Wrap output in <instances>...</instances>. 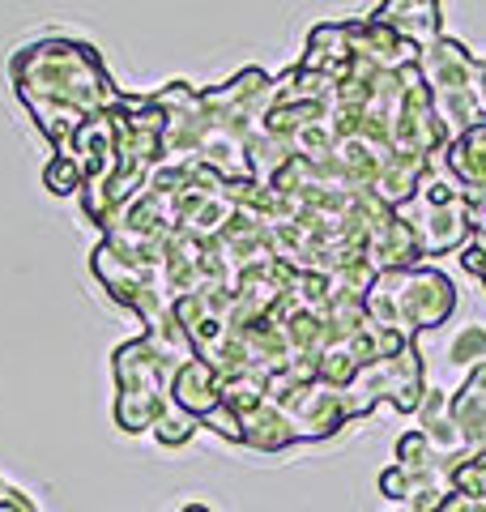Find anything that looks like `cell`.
I'll return each instance as SVG.
<instances>
[{"mask_svg": "<svg viewBox=\"0 0 486 512\" xmlns=\"http://www.w3.org/2000/svg\"><path fill=\"white\" fill-rule=\"evenodd\" d=\"M452 312H457V286L431 265L388 269L367 291V316L405 333V338H418L423 329L444 325Z\"/></svg>", "mask_w": 486, "mask_h": 512, "instance_id": "cell-1", "label": "cell"}, {"mask_svg": "<svg viewBox=\"0 0 486 512\" xmlns=\"http://www.w3.org/2000/svg\"><path fill=\"white\" fill-rule=\"evenodd\" d=\"M371 18L401 35L405 43H414L418 52L440 43V0H384Z\"/></svg>", "mask_w": 486, "mask_h": 512, "instance_id": "cell-2", "label": "cell"}, {"mask_svg": "<svg viewBox=\"0 0 486 512\" xmlns=\"http://www.w3.org/2000/svg\"><path fill=\"white\" fill-rule=\"evenodd\" d=\"M171 406H180L184 414H192L201 423L209 410L222 406V376L197 355L184 359L171 376Z\"/></svg>", "mask_w": 486, "mask_h": 512, "instance_id": "cell-3", "label": "cell"}, {"mask_svg": "<svg viewBox=\"0 0 486 512\" xmlns=\"http://www.w3.org/2000/svg\"><path fill=\"white\" fill-rule=\"evenodd\" d=\"M448 171L461 180L465 201L486 197V120L465 128L457 141H448Z\"/></svg>", "mask_w": 486, "mask_h": 512, "instance_id": "cell-4", "label": "cell"}, {"mask_svg": "<svg viewBox=\"0 0 486 512\" xmlns=\"http://www.w3.org/2000/svg\"><path fill=\"white\" fill-rule=\"evenodd\" d=\"M427 56L435 60V73H431V94L435 99H448V94H469L478 82V60L465 52L461 43L440 39L435 47H427Z\"/></svg>", "mask_w": 486, "mask_h": 512, "instance_id": "cell-5", "label": "cell"}, {"mask_svg": "<svg viewBox=\"0 0 486 512\" xmlns=\"http://www.w3.org/2000/svg\"><path fill=\"white\" fill-rule=\"evenodd\" d=\"M239 427H243V444L256 448V453H282V448L299 444L295 440V427H290V419H286V410L278 402H269V397H265L261 406L243 410L239 414Z\"/></svg>", "mask_w": 486, "mask_h": 512, "instance_id": "cell-6", "label": "cell"}, {"mask_svg": "<svg viewBox=\"0 0 486 512\" xmlns=\"http://www.w3.org/2000/svg\"><path fill=\"white\" fill-rule=\"evenodd\" d=\"M418 414V431L431 440V448L440 457H457L465 453V440H461V427L457 419H452V397L444 389H427L423 397V406L414 410Z\"/></svg>", "mask_w": 486, "mask_h": 512, "instance_id": "cell-7", "label": "cell"}, {"mask_svg": "<svg viewBox=\"0 0 486 512\" xmlns=\"http://www.w3.org/2000/svg\"><path fill=\"white\" fill-rule=\"evenodd\" d=\"M393 466H401V470H410V474H440L444 478V457L431 448V440L423 436V431H405V436L397 440V448H393Z\"/></svg>", "mask_w": 486, "mask_h": 512, "instance_id": "cell-8", "label": "cell"}, {"mask_svg": "<svg viewBox=\"0 0 486 512\" xmlns=\"http://www.w3.org/2000/svg\"><path fill=\"white\" fill-rule=\"evenodd\" d=\"M448 363H452V367H461V372H469V367L486 363V325H469V329H461L457 338H452V346H448Z\"/></svg>", "mask_w": 486, "mask_h": 512, "instance_id": "cell-9", "label": "cell"}, {"mask_svg": "<svg viewBox=\"0 0 486 512\" xmlns=\"http://www.w3.org/2000/svg\"><path fill=\"white\" fill-rule=\"evenodd\" d=\"M197 419H192V414H184L180 406H171L167 402V410H162V419L154 423V440L158 444H167V448H180V444H188L192 436H197Z\"/></svg>", "mask_w": 486, "mask_h": 512, "instance_id": "cell-10", "label": "cell"}, {"mask_svg": "<svg viewBox=\"0 0 486 512\" xmlns=\"http://www.w3.org/2000/svg\"><path fill=\"white\" fill-rule=\"evenodd\" d=\"M0 512H39V508L30 504L26 491H18L13 483H5V487H0Z\"/></svg>", "mask_w": 486, "mask_h": 512, "instance_id": "cell-11", "label": "cell"}, {"mask_svg": "<svg viewBox=\"0 0 486 512\" xmlns=\"http://www.w3.org/2000/svg\"><path fill=\"white\" fill-rule=\"evenodd\" d=\"M397 512H405V508H397Z\"/></svg>", "mask_w": 486, "mask_h": 512, "instance_id": "cell-12", "label": "cell"}]
</instances>
